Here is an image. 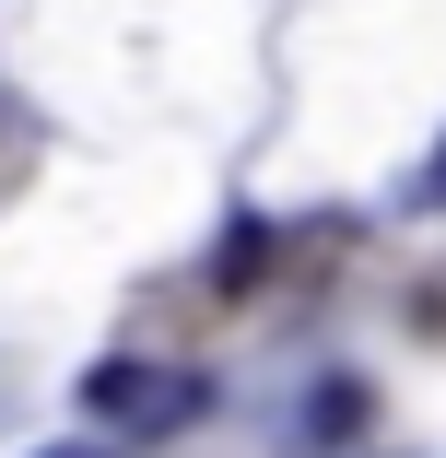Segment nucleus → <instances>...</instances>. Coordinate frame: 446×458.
<instances>
[{"mask_svg": "<svg viewBox=\"0 0 446 458\" xmlns=\"http://www.w3.org/2000/svg\"><path fill=\"white\" fill-rule=\"evenodd\" d=\"M82 411L118 423V435H176V423L212 411V388L176 377V364H95V377H82Z\"/></svg>", "mask_w": 446, "mask_h": 458, "instance_id": "1", "label": "nucleus"}, {"mask_svg": "<svg viewBox=\"0 0 446 458\" xmlns=\"http://www.w3.org/2000/svg\"><path fill=\"white\" fill-rule=\"evenodd\" d=\"M352 423H365V388H352V377L317 388V446H352Z\"/></svg>", "mask_w": 446, "mask_h": 458, "instance_id": "2", "label": "nucleus"}, {"mask_svg": "<svg viewBox=\"0 0 446 458\" xmlns=\"http://www.w3.org/2000/svg\"><path fill=\"white\" fill-rule=\"evenodd\" d=\"M71 458H82V446H71Z\"/></svg>", "mask_w": 446, "mask_h": 458, "instance_id": "3", "label": "nucleus"}]
</instances>
